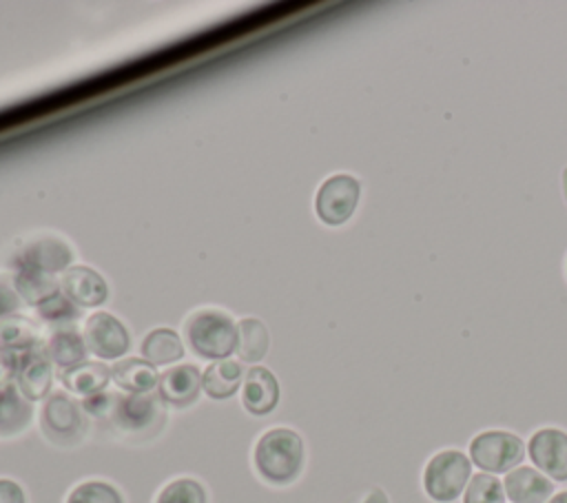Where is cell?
<instances>
[{
	"mask_svg": "<svg viewBox=\"0 0 567 503\" xmlns=\"http://www.w3.org/2000/svg\"><path fill=\"white\" fill-rule=\"evenodd\" d=\"M40 428L44 437L58 445H75L86 432L82 406L66 392H53L40 410Z\"/></svg>",
	"mask_w": 567,
	"mask_h": 503,
	"instance_id": "5b68a950",
	"label": "cell"
},
{
	"mask_svg": "<svg viewBox=\"0 0 567 503\" xmlns=\"http://www.w3.org/2000/svg\"><path fill=\"white\" fill-rule=\"evenodd\" d=\"M361 186L352 175H332L328 177L315 197L317 217L328 226L343 224L357 208Z\"/></svg>",
	"mask_w": 567,
	"mask_h": 503,
	"instance_id": "8992f818",
	"label": "cell"
},
{
	"mask_svg": "<svg viewBox=\"0 0 567 503\" xmlns=\"http://www.w3.org/2000/svg\"><path fill=\"white\" fill-rule=\"evenodd\" d=\"M18 366H20V355L13 350L0 348V388L11 383V379L18 374Z\"/></svg>",
	"mask_w": 567,
	"mask_h": 503,
	"instance_id": "4dcf8cb0",
	"label": "cell"
},
{
	"mask_svg": "<svg viewBox=\"0 0 567 503\" xmlns=\"http://www.w3.org/2000/svg\"><path fill=\"white\" fill-rule=\"evenodd\" d=\"M463 503H505L503 483L487 472L474 474L465 487Z\"/></svg>",
	"mask_w": 567,
	"mask_h": 503,
	"instance_id": "484cf974",
	"label": "cell"
},
{
	"mask_svg": "<svg viewBox=\"0 0 567 503\" xmlns=\"http://www.w3.org/2000/svg\"><path fill=\"white\" fill-rule=\"evenodd\" d=\"M84 343L97 359H120L128 346V330L111 312H93L84 321Z\"/></svg>",
	"mask_w": 567,
	"mask_h": 503,
	"instance_id": "52a82bcc",
	"label": "cell"
},
{
	"mask_svg": "<svg viewBox=\"0 0 567 503\" xmlns=\"http://www.w3.org/2000/svg\"><path fill=\"white\" fill-rule=\"evenodd\" d=\"M563 188H565V199H567V166L563 171Z\"/></svg>",
	"mask_w": 567,
	"mask_h": 503,
	"instance_id": "e575fe53",
	"label": "cell"
},
{
	"mask_svg": "<svg viewBox=\"0 0 567 503\" xmlns=\"http://www.w3.org/2000/svg\"><path fill=\"white\" fill-rule=\"evenodd\" d=\"M113 403H115V394L111 392H97V394H91V397H84L82 399V410L89 412L91 417H97V419H104V417H111L113 412Z\"/></svg>",
	"mask_w": 567,
	"mask_h": 503,
	"instance_id": "f1b7e54d",
	"label": "cell"
},
{
	"mask_svg": "<svg viewBox=\"0 0 567 503\" xmlns=\"http://www.w3.org/2000/svg\"><path fill=\"white\" fill-rule=\"evenodd\" d=\"M33 417L31 401L18 390V386L9 383L0 388V437H13L22 432Z\"/></svg>",
	"mask_w": 567,
	"mask_h": 503,
	"instance_id": "ac0fdd59",
	"label": "cell"
},
{
	"mask_svg": "<svg viewBox=\"0 0 567 503\" xmlns=\"http://www.w3.org/2000/svg\"><path fill=\"white\" fill-rule=\"evenodd\" d=\"M252 461L264 481L272 485H288L301 472L303 441L290 428H272L259 437Z\"/></svg>",
	"mask_w": 567,
	"mask_h": 503,
	"instance_id": "6da1fadb",
	"label": "cell"
},
{
	"mask_svg": "<svg viewBox=\"0 0 567 503\" xmlns=\"http://www.w3.org/2000/svg\"><path fill=\"white\" fill-rule=\"evenodd\" d=\"M60 381L69 392L91 397L106 388V383L111 381V368L102 361H82L73 368L60 370Z\"/></svg>",
	"mask_w": 567,
	"mask_h": 503,
	"instance_id": "e0dca14e",
	"label": "cell"
},
{
	"mask_svg": "<svg viewBox=\"0 0 567 503\" xmlns=\"http://www.w3.org/2000/svg\"><path fill=\"white\" fill-rule=\"evenodd\" d=\"M42 346L40 326L22 315H9L0 319V348L4 350H31Z\"/></svg>",
	"mask_w": 567,
	"mask_h": 503,
	"instance_id": "7402d4cb",
	"label": "cell"
},
{
	"mask_svg": "<svg viewBox=\"0 0 567 503\" xmlns=\"http://www.w3.org/2000/svg\"><path fill=\"white\" fill-rule=\"evenodd\" d=\"M241 403L255 417H264V414L272 412L279 403V381H277V377L264 366H252L244 374Z\"/></svg>",
	"mask_w": 567,
	"mask_h": 503,
	"instance_id": "5bb4252c",
	"label": "cell"
},
{
	"mask_svg": "<svg viewBox=\"0 0 567 503\" xmlns=\"http://www.w3.org/2000/svg\"><path fill=\"white\" fill-rule=\"evenodd\" d=\"M47 348V355L49 359L60 368V370H66V368H73L82 361H86V343H84V337L75 330V328H69V330H53L44 343Z\"/></svg>",
	"mask_w": 567,
	"mask_h": 503,
	"instance_id": "ffe728a7",
	"label": "cell"
},
{
	"mask_svg": "<svg viewBox=\"0 0 567 503\" xmlns=\"http://www.w3.org/2000/svg\"><path fill=\"white\" fill-rule=\"evenodd\" d=\"M38 317L53 330H69L75 328V321L80 317L78 306L73 301H69L62 292L53 295L51 299H47L44 304H40L38 308Z\"/></svg>",
	"mask_w": 567,
	"mask_h": 503,
	"instance_id": "d4e9b609",
	"label": "cell"
},
{
	"mask_svg": "<svg viewBox=\"0 0 567 503\" xmlns=\"http://www.w3.org/2000/svg\"><path fill=\"white\" fill-rule=\"evenodd\" d=\"M66 503H124L120 490L106 481H84L75 485Z\"/></svg>",
	"mask_w": 567,
	"mask_h": 503,
	"instance_id": "83f0119b",
	"label": "cell"
},
{
	"mask_svg": "<svg viewBox=\"0 0 567 503\" xmlns=\"http://www.w3.org/2000/svg\"><path fill=\"white\" fill-rule=\"evenodd\" d=\"M202 390V372L193 363H182V366H171L159 374L157 392L159 399L168 406L184 408L190 406Z\"/></svg>",
	"mask_w": 567,
	"mask_h": 503,
	"instance_id": "4fadbf2b",
	"label": "cell"
},
{
	"mask_svg": "<svg viewBox=\"0 0 567 503\" xmlns=\"http://www.w3.org/2000/svg\"><path fill=\"white\" fill-rule=\"evenodd\" d=\"M111 379L115 381L117 388H122L124 392L131 394H146L153 392L159 383V372L153 363H148L146 359H137V357H128V359H120L115 361V366L111 368Z\"/></svg>",
	"mask_w": 567,
	"mask_h": 503,
	"instance_id": "2e32d148",
	"label": "cell"
},
{
	"mask_svg": "<svg viewBox=\"0 0 567 503\" xmlns=\"http://www.w3.org/2000/svg\"><path fill=\"white\" fill-rule=\"evenodd\" d=\"M359 503H390V501H388V496H385V492L381 487H372V490H368L361 496Z\"/></svg>",
	"mask_w": 567,
	"mask_h": 503,
	"instance_id": "d6a6232c",
	"label": "cell"
},
{
	"mask_svg": "<svg viewBox=\"0 0 567 503\" xmlns=\"http://www.w3.org/2000/svg\"><path fill=\"white\" fill-rule=\"evenodd\" d=\"M142 357L153 366H168L184 357L182 339L171 328H155L142 341Z\"/></svg>",
	"mask_w": 567,
	"mask_h": 503,
	"instance_id": "603a6c76",
	"label": "cell"
},
{
	"mask_svg": "<svg viewBox=\"0 0 567 503\" xmlns=\"http://www.w3.org/2000/svg\"><path fill=\"white\" fill-rule=\"evenodd\" d=\"M525 456V445L520 437L505 430H487L472 439L470 461L487 474H507Z\"/></svg>",
	"mask_w": 567,
	"mask_h": 503,
	"instance_id": "277c9868",
	"label": "cell"
},
{
	"mask_svg": "<svg viewBox=\"0 0 567 503\" xmlns=\"http://www.w3.org/2000/svg\"><path fill=\"white\" fill-rule=\"evenodd\" d=\"M239 383H244V370L235 359L213 361L202 374L204 392L217 401L233 397L239 390Z\"/></svg>",
	"mask_w": 567,
	"mask_h": 503,
	"instance_id": "d6986e66",
	"label": "cell"
},
{
	"mask_svg": "<svg viewBox=\"0 0 567 503\" xmlns=\"http://www.w3.org/2000/svg\"><path fill=\"white\" fill-rule=\"evenodd\" d=\"M268 330L264 326V321L255 319V317H246L237 324V355L241 361L248 363H257L259 359H264V355L268 352Z\"/></svg>",
	"mask_w": 567,
	"mask_h": 503,
	"instance_id": "cb8c5ba5",
	"label": "cell"
},
{
	"mask_svg": "<svg viewBox=\"0 0 567 503\" xmlns=\"http://www.w3.org/2000/svg\"><path fill=\"white\" fill-rule=\"evenodd\" d=\"M0 503H27V494L13 479H0Z\"/></svg>",
	"mask_w": 567,
	"mask_h": 503,
	"instance_id": "1f68e13d",
	"label": "cell"
},
{
	"mask_svg": "<svg viewBox=\"0 0 567 503\" xmlns=\"http://www.w3.org/2000/svg\"><path fill=\"white\" fill-rule=\"evenodd\" d=\"M62 295L80 308H95L106 301L109 286L104 277L89 266H71L66 268L60 281Z\"/></svg>",
	"mask_w": 567,
	"mask_h": 503,
	"instance_id": "7c38bea8",
	"label": "cell"
},
{
	"mask_svg": "<svg viewBox=\"0 0 567 503\" xmlns=\"http://www.w3.org/2000/svg\"><path fill=\"white\" fill-rule=\"evenodd\" d=\"M51 381H53V361L49 359L44 343L20 355L16 386L29 401L44 399L47 392L51 390Z\"/></svg>",
	"mask_w": 567,
	"mask_h": 503,
	"instance_id": "8fae6325",
	"label": "cell"
},
{
	"mask_svg": "<svg viewBox=\"0 0 567 503\" xmlns=\"http://www.w3.org/2000/svg\"><path fill=\"white\" fill-rule=\"evenodd\" d=\"M472 461L458 450L436 452L423 470V490L436 503H452L467 487Z\"/></svg>",
	"mask_w": 567,
	"mask_h": 503,
	"instance_id": "3957f363",
	"label": "cell"
},
{
	"mask_svg": "<svg viewBox=\"0 0 567 503\" xmlns=\"http://www.w3.org/2000/svg\"><path fill=\"white\" fill-rule=\"evenodd\" d=\"M162 399L153 392L146 394H115L111 421L128 434L146 432L162 419Z\"/></svg>",
	"mask_w": 567,
	"mask_h": 503,
	"instance_id": "ba28073f",
	"label": "cell"
},
{
	"mask_svg": "<svg viewBox=\"0 0 567 503\" xmlns=\"http://www.w3.org/2000/svg\"><path fill=\"white\" fill-rule=\"evenodd\" d=\"M547 503H567V490H563V492H558V494H554Z\"/></svg>",
	"mask_w": 567,
	"mask_h": 503,
	"instance_id": "836d02e7",
	"label": "cell"
},
{
	"mask_svg": "<svg viewBox=\"0 0 567 503\" xmlns=\"http://www.w3.org/2000/svg\"><path fill=\"white\" fill-rule=\"evenodd\" d=\"M155 503H208V496L199 481L184 476L164 485Z\"/></svg>",
	"mask_w": 567,
	"mask_h": 503,
	"instance_id": "4316f807",
	"label": "cell"
},
{
	"mask_svg": "<svg viewBox=\"0 0 567 503\" xmlns=\"http://www.w3.org/2000/svg\"><path fill=\"white\" fill-rule=\"evenodd\" d=\"M71 259L73 253L64 239L55 235H40L22 246L18 255V268H33L53 275L69 268Z\"/></svg>",
	"mask_w": 567,
	"mask_h": 503,
	"instance_id": "30bf717a",
	"label": "cell"
},
{
	"mask_svg": "<svg viewBox=\"0 0 567 503\" xmlns=\"http://www.w3.org/2000/svg\"><path fill=\"white\" fill-rule=\"evenodd\" d=\"M184 332L197 357L221 361L237 350V324L221 310H195L184 321Z\"/></svg>",
	"mask_w": 567,
	"mask_h": 503,
	"instance_id": "7a4b0ae2",
	"label": "cell"
},
{
	"mask_svg": "<svg viewBox=\"0 0 567 503\" xmlns=\"http://www.w3.org/2000/svg\"><path fill=\"white\" fill-rule=\"evenodd\" d=\"M13 286L20 299L35 308L60 292V281L53 275L33 270V268H18L13 277Z\"/></svg>",
	"mask_w": 567,
	"mask_h": 503,
	"instance_id": "44dd1931",
	"label": "cell"
},
{
	"mask_svg": "<svg viewBox=\"0 0 567 503\" xmlns=\"http://www.w3.org/2000/svg\"><path fill=\"white\" fill-rule=\"evenodd\" d=\"M20 308V295L16 292V286H11L4 277H0V319L16 315Z\"/></svg>",
	"mask_w": 567,
	"mask_h": 503,
	"instance_id": "f546056e",
	"label": "cell"
},
{
	"mask_svg": "<svg viewBox=\"0 0 567 503\" xmlns=\"http://www.w3.org/2000/svg\"><path fill=\"white\" fill-rule=\"evenodd\" d=\"M505 496L512 503H547L554 492V483L536 468H514L503 481Z\"/></svg>",
	"mask_w": 567,
	"mask_h": 503,
	"instance_id": "9a60e30c",
	"label": "cell"
},
{
	"mask_svg": "<svg viewBox=\"0 0 567 503\" xmlns=\"http://www.w3.org/2000/svg\"><path fill=\"white\" fill-rule=\"evenodd\" d=\"M532 463L554 481H567V432L543 428L527 443Z\"/></svg>",
	"mask_w": 567,
	"mask_h": 503,
	"instance_id": "9c48e42d",
	"label": "cell"
}]
</instances>
